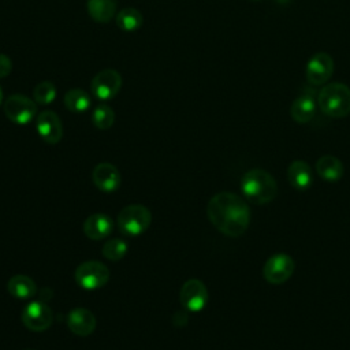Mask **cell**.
I'll return each instance as SVG.
<instances>
[{
    "mask_svg": "<svg viewBox=\"0 0 350 350\" xmlns=\"http://www.w3.org/2000/svg\"><path fill=\"white\" fill-rule=\"evenodd\" d=\"M208 219L216 230L227 237H241L249 227V205L238 194L220 191L206 205Z\"/></svg>",
    "mask_w": 350,
    "mask_h": 350,
    "instance_id": "obj_1",
    "label": "cell"
},
{
    "mask_svg": "<svg viewBox=\"0 0 350 350\" xmlns=\"http://www.w3.org/2000/svg\"><path fill=\"white\" fill-rule=\"evenodd\" d=\"M241 190L247 201L264 205L271 202L278 194V183L275 178L261 168H253L243 174L241 179Z\"/></svg>",
    "mask_w": 350,
    "mask_h": 350,
    "instance_id": "obj_2",
    "label": "cell"
},
{
    "mask_svg": "<svg viewBox=\"0 0 350 350\" xmlns=\"http://www.w3.org/2000/svg\"><path fill=\"white\" fill-rule=\"evenodd\" d=\"M320 111L329 118H345L350 113V88L340 82L324 85L317 94Z\"/></svg>",
    "mask_w": 350,
    "mask_h": 350,
    "instance_id": "obj_3",
    "label": "cell"
},
{
    "mask_svg": "<svg viewBox=\"0 0 350 350\" xmlns=\"http://www.w3.org/2000/svg\"><path fill=\"white\" fill-rule=\"evenodd\" d=\"M152 223L150 211L139 204L124 206L116 219L118 228L122 234L129 237H138L144 234Z\"/></svg>",
    "mask_w": 350,
    "mask_h": 350,
    "instance_id": "obj_4",
    "label": "cell"
},
{
    "mask_svg": "<svg viewBox=\"0 0 350 350\" xmlns=\"http://www.w3.org/2000/svg\"><path fill=\"white\" fill-rule=\"evenodd\" d=\"M74 278L79 287L88 291H93L108 283L109 269L100 261H85L77 267Z\"/></svg>",
    "mask_w": 350,
    "mask_h": 350,
    "instance_id": "obj_5",
    "label": "cell"
},
{
    "mask_svg": "<svg viewBox=\"0 0 350 350\" xmlns=\"http://www.w3.org/2000/svg\"><path fill=\"white\" fill-rule=\"evenodd\" d=\"M4 115L15 124H27L37 116V103L23 94H11L3 103Z\"/></svg>",
    "mask_w": 350,
    "mask_h": 350,
    "instance_id": "obj_6",
    "label": "cell"
},
{
    "mask_svg": "<svg viewBox=\"0 0 350 350\" xmlns=\"http://www.w3.org/2000/svg\"><path fill=\"white\" fill-rule=\"evenodd\" d=\"M122 75L113 68H105L98 71L92 82L90 89L93 96L100 101L112 100L122 88Z\"/></svg>",
    "mask_w": 350,
    "mask_h": 350,
    "instance_id": "obj_7",
    "label": "cell"
},
{
    "mask_svg": "<svg viewBox=\"0 0 350 350\" xmlns=\"http://www.w3.org/2000/svg\"><path fill=\"white\" fill-rule=\"evenodd\" d=\"M294 268L295 262L288 254L278 253L265 261L262 267V276L271 284H282L290 279Z\"/></svg>",
    "mask_w": 350,
    "mask_h": 350,
    "instance_id": "obj_8",
    "label": "cell"
},
{
    "mask_svg": "<svg viewBox=\"0 0 350 350\" xmlns=\"http://www.w3.org/2000/svg\"><path fill=\"white\" fill-rule=\"evenodd\" d=\"M206 286L198 279H189L183 283L179 291V301L185 310L197 313L208 304Z\"/></svg>",
    "mask_w": 350,
    "mask_h": 350,
    "instance_id": "obj_9",
    "label": "cell"
},
{
    "mask_svg": "<svg viewBox=\"0 0 350 350\" xmlns=\"http://www.w3.org/2000/svg\"><path fill=\"white\" fill-rule=\"evenodd\" d=\"M53 321L52 309L44 301L29 302L22 312V323L34 332L45 331Z\"/></svg>",
    "mask_w": 350,
    "mask_h": 350,
    "instance_id": "obj_10",
    "label": "cell"
},
{
    "mask_svg": "<svg viewBox=\"0 0 350 350\" xmlns=\"http://www.w3.org/2000/svg\"><path fill=\"white\" fill-rule=\"evenodd\" d=\"M334 72V60L325 52L314 53L306 63L305 75L312 86H321L328 82Z\"/></svg>",
    "mask_w": 350,
    "mask_h": 350,
    "instance_id": "obj_11",
    "label": "cell"
},
{
    "mask_svg": "<svg viewBox=\"0 0 350 350\" xmlns=\"http://www.w3.org/2000/svg\"><path fill=\"white\" fill-rule=\"evenodd\" d=\"M36 129L46 144H57L63 137V124L53 111H42L36 116Z\"/></svg>",
    "mask_w": 350,
    "mask_h": 350,
    "instance_id": "obj_12",
    "label": "cell"
},
{
    "mask_svg": "<svg viewBox=\"0 0 350 350\" xmlns=\"http://www.w3.org/2000/svg\"><path fill=\"white\" fill-rule=\"evenodd\" d=\"M92 179L96 187L104 193H113L120 186V174L111 163H100L92 172Z\"/></svg>",
    "mask_w": 350,
    "mask_h": 350,
    "instance_id": "obj_13",
    "label": "cell"
},
{
    "mask_svg": "<svg viewBox=\"0 0 350 350\" xmlns=\"http://www.w3.org/2000/svg\"><path fill=\"white\" fill-rule=\"evenodd\" d=\"M67 325L70 331L78 336H88L96 328L94 314L85 308H75L67 316Z\"/></svg>",
    "mask_w": 350,
    "mask_h": 350,
    "instance_id": "obj_14",
    "label": "cell"
},
{
    "mask_svg": "<svg viewBox=\"0 0 350 350\" xmlns=\"http://www.w3.org/2000/svg\"><path fill=\"white\" fill-rule=\"evenodd\" d=\"M83 232L88 238L94 239V241H100L107 238L112 230H113V223L112 219L101 212L93 213L90 215L85 223H83Z\"/></svg>",
    "mask_w": 350,
    "mask_h": 350,
    "instance_id": "obj_15",
    "label": "cell"
},
{
    "mask_svg": "<svg viewBox=\"0 0 350 350\" xmlns=\"http://www.w3.org/2000/svg\"><path fill=\"white\" fill-rule=\"evenodd\" d=\"M316 109H317V101L314 96L310 93H304L293 101L290 107V115L294 122L302 124V123L310 122L314 118Z\"/></svg>",
    "mask_w": 350,
    "mask_h": 350,
    "instance_id": "obj_16",
    "label": "cell"
},
{
    "mask_svg": "<svg viewBox=\"0 0 350 350\" xmlns=\"http://www.w3.org/2000/svg\"><path fill=\"white\" fill-rule=\"evenodd\" d=\"M287 179L294 189L302 191L312 185L313 174L306 161L294 160L287 168Z\"/></svg>",
    "mask_w": 350,
    "mask_h": 350,
    "instance_id": "obj_17",
    "label": "cell"
},
{
    "mask_svg": "<svg viewBox=\"0 0 350 350\" xmlns=\"http://www.w3.org/2000/svg\"><path fill=\"white\" fill-rule=\"evenodd\" d=\"M316 171L320 178L328 182H336L343 175V164L342 161L331 154L321 156L316 163Z\"/></svg>",
    "mask_w": 350,
    "mask_h": 350,
    "instance_id": "obj_18",
    "label": "cell"
},
{
    "mask_svg": "<svg viewBox=\"0 0 350 350\" xmlns=\"http://www.w3.org/2000/svg\"><path fill=\"white\" fill-rule=\"evenodd\" d=\"M8 293L18 299H29L36 295L37 286L30 276L15 275L7 283Z\"/></svg>",
    "mask_w": 350,
    "mask_h": 350,
    "instance_id": "obj_19",
    "label": "cell"
},
{
    "mask_svg": "<svg viewBox=\"0 0 350 350\" xmlns=\"http://www.w3.org/2000/svg\"><path fill=\"white\" fill-rule=\"evenodd\" d=\"M86 8L90 18L98 23H108L116 11L115 0H88Z\"/></svg>",
    "mask_w": 350,
    "mask_h": 350,
    "instance_id": "obj_20",
    "label": "cell"
},
{
    "mask_svg": "<svg viewBox=\"0 0 350 350\" xmlns=\"http://www.w3.org/2000/svg\"><path fill=\"white\" fill-rule=\"evenodd\" d=\"M63 101H64V105L68 111L77 112V113L88 111L90 108V104H92V98H90L89 93L79 89V88H74V89L67 90L64 97H63Z\"/></svg>",
    "mask_w": 350,
    "mask_h": 350,
    "instance_id": "obj_21",
    "label": "cell"
},
{
    "mask_svg": "<svg viewBox=\"0 0 350 350\" xmlns=\"http://www.w3.org/2000/svg\"><path fill=\"white\" fill-rule=\"evenodd\" d=\"M115 22H116V25L120 30L127 31V33H133V31L138 30L142 26L144 18H142V14L137 8L129 7V8L120 10L116 14Z\"/></svg>",
    "mask_w": 350,
    "mask_h": 350,
    "instance_id": "obj_22",
    "label": "cell"
},
{
    "mask_svg": "<svg viewBox=\"0 0 350 350\" xmlns=\"http://www.w3.org/2000/svg\"><path fill=\"white\" fill-rule=\"evenodd\" d=\"M92 122L97 129L108 130L115 123V112L109 105L100 104L93 109Z\"/></svg>",
    "mask_w": 350,
    "mask_h": 350,
    "instance_id": "obj_23",
    "label": "cell"
},
{
    "mask_svg": "<svg viewBox=\"0 0 350 350\" xmlns=\"http://www.w3.org/2000/svg\"><path fill=\"white\" fill-rule=\"evenodd\" d=\"M101 253L107 260L119 261L127 253V242L120 238H112L104 243Z\"/></svg>",
    "mask_w": 350,
    "mask_h": 350,
    "instance_id": "obj_24",
    "label": "cell"
},
{
    "mask_svg": "<svg viewBox=\"0 0 350 350\" xmlns=\"http://www.w3.org/2000/svg\"><path fill=\"white\" fill-rule=\"evenodd\" d=\"M56 88L52 82L49 81H44L40 82L34 90H33V98L37 104L40 105H48L51 104L55 98H56Z\"/></svg>",
    "mask_w": 350,
    "mask_h": 350,
    "instance_id": "obj_25",
    "label": "cell"
},
{
    "mask_svg": "<svg viewBox=\"0 0 350 350\" xmlns=\"http://www.w3.org/2000/svg\"><path fill=\"white\" fill-rule=\"evenodd\" d=\"M12 70V62L11 59L4 55V53H0V78H5L10 75Z\"/></svg>",
    "mask_w": 350,
    "mask_h": 350,
    "instance_id": "obj_26",
    "label": "cell"
},
{
    "mask_svg": "<svg viewBox=\"0 0 350 350\" xmlns=\"http://www.w3.org/2000/svg\"><path fill=\"white\" fill-rule=\"evenodd\" d=\"M3 104V90H1V86H0V107Z\"/></svg>",
    "mask_w": 350,
    "mask_h": 350,
    "instance_id": "obj_27",
    "label": "cell"
},
{
    "mask_svg": "<svg viewBox=\"0 0 350 350\" xmlns=\"http://www.w3.org/2000/svg\"><path fill=\"white\" fill-rule=\"evenodd\" d=\"M276 3H280V4H284V3H288V1H291V0H275Z\"/></svg>",
    "mask_w": 350,
    "mask_h": 350,
    "instance_id": "obj_28",
    "label": "cell"
},
{
    "mask_svg": "<svg viewBox=\"0 0 350 350\" xmlns=\"http://www.w3.org/2000/svg\"><path fill=\"white\" fill-rule=\"evenodd\" d=\"M253 1H260V0H253Z\"/></svg>",
    "mask_w": 350,
    "mask_h": 350,
    "instance_id": "obj_29",
    "label": "cell"
}]
</instances>
